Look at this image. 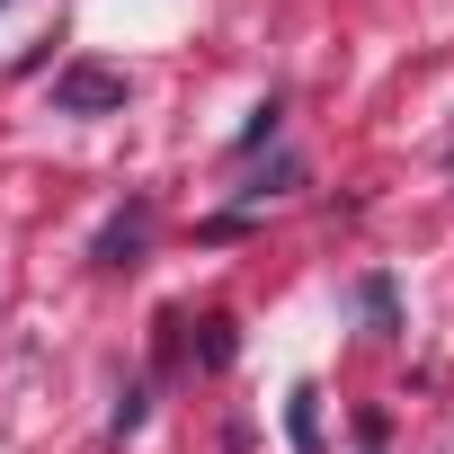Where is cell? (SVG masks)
<instances>
[{"mask_svg":"<svg viewBox=\"0 0 454 454\" xmlns=\"http://www.w3.org/2000/svg\"><path fill=\"white\" fill-rule=\"evenodd\" d=\"M107 107H125V72H107V63L54 72V116H107Z\"/></svg>","mask_w":454,"mask_h":454,"instance_id":"cell-1","label":"cell"},{"mask_svg":"<svg viewBox=\"0 0 454 454\" xmlns=\"http://www.w3.org/2000/svg\"><path fill=\"white\" fill-rule=\"evenodd\" d=\"M143 223H152L143 205H125V214L107 223V232H98V268H134V250H143Z\"/></svg>","mask_w":454,"mask_h":454,"instance_id":"cell-2","label":"cell"},{"mask_svg":"<svg viewBox=\"0 0 454 454\" xmlns=\"http://www.w3.org/2000/svg\"><path fill=\"white\" fill-rule=\"evenodd\" d=\"M356 303H365L374 321H392V286H383V277H365V286H356Z\"/></svg>","mask_w":454,"mask_h":454,"instance_id":"cell-3","label":"cell"},{"mask_svg":"<svg viewBox=\"0 0 454 454\" xmlns=\"http://www.w3.org/2000/svg\"><path fill=\"white\" fill-rule=\"evenodd\" d=\"M286 419H294V445H312V436H321V419H312V392H294V410H286Z\"/></svg>","mask_w":454,"mask_h":454,"instance_id":"cell-4","label":"cell"}]
</instances>
